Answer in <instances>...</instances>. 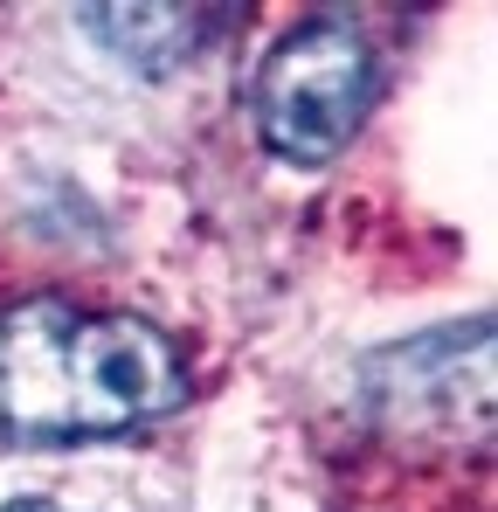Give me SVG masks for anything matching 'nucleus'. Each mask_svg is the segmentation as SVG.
Here are the masks:
<instances>
[{"instance_id": "2", "label": "nucleus", "mask_w": 498, "mask_h": 512, "mask_svg": "<svg viewBox=\"0 0 498 512\" xmlns=\"http://www.w3.org/2000/svg\"><path fill=\"white\" fill-rule=\"evenodd\" d=\"M367 90H374V63H367L360 28H346L339 14H319L263 56L249 104H256V132L277 160L326 167L353 139V125L367 111Z\"/></svg>"}, {"instance_id": "1", "label": "nucleus", "mask_w": 498, "mask_h": 512, "mask_svg": "<svg viewBox=\"0 0 498 512\" xmlns=\"http://www.w3.org/2000/svg\"><path fill=\"white\" fill-rule=\"evenodd\" d=\"M187 402V360L160 326L28 298L0 312V436L77 443L118 436Z\"/></svg>"}, {"instance_id": "4", "label": "nucleus", "mask_w": 498, "mask_h": 512, "mask_svg": "<svg viewBox=\"0 0 498 512\" xmlns=\"http://www.w3.org/2000/svg\"><path fill=\"white\" fill-rule=\"evenodd\" d=\"M7 512H63V506H42V499H28V506H7Z\"/></svg>"}, {"instance_id": "3", "label": "nucleus", "mask_w": 498, "mask_h": 512, "mask_svg": "<svg viewBox=\"0 0 498 512\" xmlns=\"http://www.w3.org/2000/svg\"><path fill=\"white\" fill-rule=\"evenodd\" d=\"M229 21L236 14H222V7H90L83 14V28H97L139 70H173L187 56H201V35H215Z\"/></svg>"}]
</instances>
